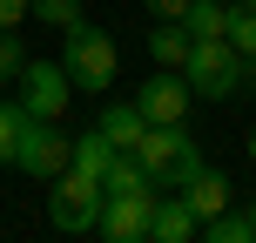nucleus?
<instances>
[{
	"label": "nucleus",
	"instance_id": "nucleus-1",
	"mask_svg": "<svg viewBox=\"0 0 256 243\" xmlns=\"http://www.w3.org/2000/svg\"><path fill=\"white\" fill-rule=\"evenodd\" d=\"M135 162L155 176V189H182V182L202 169V149L189 142L182 122H148V135L135 142Z\"/></svg>",
	"mask_w": 256,
	"mask_h": 243
},
{
	"label": "nucleus",
	"instance_id": "nucleus-2",
	"mask_svg": "<svg viewBox=\"0 0 256 243\" xmlns=\"http://www.w3.org/2000/svg\"><path fill=\"white\" fill-rule=\"evenodd\" d=\"M182 81H189L196 102H222V95L243 88V54L230 48V34L222 41H196L189 61H182Z\"/></svg>",
	"mask_w": 256,
	"mask_h": 243
},
{
	"label": "nucleus",
	"instance_id": "nucleus-3",
	"mask_svg": "<svg viewBox=\"0 0 256 243\" xmlns=\"http://www.w3.org/2000/svg\"><path fill=\"white\" fill-rule=\"evenodd\" d=\"M61 68H68V81H74V88L108 95V81H115V41H108L102 27L74 21V27H68V48H61Z\"/></svg>",
	"mask_w": 256,
	"mask_h": 243
},
{
	"label": "nucleus",
	"instance_id": "nucleus-4",
	"mask_svg": "<svg viewBox=\"0 0 256 243\" xmlns=\"http://www.w3.org/2000/svg\"><path fill=\"white\" fill-rule=\"evenodd\" d=\"M48 216H54V230H68V236L94 230V216H102V176H88V169L68 162L61 176H54V203H48Z\"/></svg>",
	"mask_w": 256,
	"mask_h": 243
},
{
	"label": "nucleus",
	"instance_id": "nucleus-5",
	"mask_svg": "<svg viewBox=\"0 0 256 243\" xmlns=\"http://www.w3.org/2000/svg\"><path fill=\"white\" fill-rule=\"evenodd\" d=\"M68 155H74V142L61 135L54 122H40V115H27V135H20V155H14V169L20 176H34V182H54L68 169Z\"/></svg>",
	"mask_w": 256,
	"mask_h": 243
},
{
	"label": "nucleus",
	"instance_id": "nucleus-6",
	"mask_svg": "<svg viewBox=\"0 0 256 243\" xmlns=\"http://www.w3.org/2000/svg\"><path fill=\"white\" fill-rule=\"evenodd\" d=\"M68 95H74L68 68H61V61H34V54H27V68H20V108H27V115L54 122V115L68 108Z\"/></svg>",
	"mask_w": 256,
	"mask_h": 243
},
{
	"label": "nucleus",
	"instance_id": "nucleus-7",
	"mask_svg": "<svg viewBox=\"0 0 256 243\" xmlns=\"http://www.w3.org/2000/svg\"><path fill=\"white\" fill-rule=\"evenodd\" d=\"M155 196H162V189H148V196H102L94 230H102L108 243H142V236H148V216H155Z\"/></svg>",
	"mask_w": 256,
	"mask_h": 243
},
{
	"label": "nucleus",
	"instance_id": "nucleus-8",
	"mask_svg": "<svg viewBox=\"0 0 256 243\" xmlns=\"http://www.w3.org/2000/svg\"><path fill=\"white\" fill-rule=\"evenodd\" d=\"M135 102H142V115H148V122H182L196 95H189V81H182V68H162L155 81H142Z\"/></svg>",
	"mask_w": 256,
	"mask_h": 243
},
{
	"label": "nucleus",
	"instance_id": "nucleus-9",
	"mask_svg": "<svg viewBox=\"0 0 256 243\" xmlns=\"http://www.w3.org/2000/svg\"><path fill=\"white\" fill-rule=\"evenodd\" d=\"M196 230H202V216H196V209H189V196H155V216H148V236L155 243H189Z\"/></svg>",
	"mask_w": 256,
	"mask_h": 243
},
{
	"label": "nucleus",
	"instance_id": "nucleus-10",
	"mask_svg": "<svg viewBox=\"0 0 256 243\" xmlns=\"http://www.w3.org/2000/svg\"><path fill=\"white\" fill-rule=\"evenodd\" d=\"M182 196H189V209H196V216L209 223V216H222V209H230V176L202 162V169H196L189 182H182Z\"/></svg>",
	"mask_w": 256,
	"mask_h": 243
},
{
	"label": "nucleus",
	"instance_id": "nucleus-11",
	"mask_svg": "<svg viewBox=\"0 0 256 243\" xmlns=\"http://www.w3.org/2000/svg\"><path fill=\"white\" fill-rule=\"evenodd\" d=\"M102 135L115 142V149H128V155H135V142L148 135V115H142V102H115V108L102 115Z\"/></svg>",
	"mask_w": 256,
	"mask_h": 243
},
{
	"label": "nucleus",
	"instance_id": "nucleus-12",
	"mask_svg": "<svg viewBox=\"0 0 256 243\" xmlns=\"http://www.w3.org/2000/svg\"><path fill=\"white\" fill-rule=\"evenodd\" d=\"M148 189H155V176H148V169H142L128 149L108 162V176H102V196H148Z\"/></svg>",
	"mask_w": 256,
	"mask_h": 243
},
{
	"label": "nucleus",
	"instance_id": "nucleus-13",
	"mask_svg": "<svg viewBox=\"0 0 256 243\" xmlns=\"http://www.w3.org/2000/svg\"><path fill=\"white\" fill-rule=\"evenodd\" d=\"M189 48H196V41H189V27H182V21H155V34H148L155 68H182V61H189Z\"/></svg>",
	"mask_w": 256,
	"mask_h": 243
},
{
	"label": "nucleus",
	"instance_id": "nucleus-14",
	"mask_svg": "<svg viewBox=\"0 0 256 243\" xmlns=\"http://www.w3.org/2000/svg\"><path fill=\"white\" fill-rule=\"evenodd\" d=\"M182 27H189V41H222L230 34V7H222V0H189Z\"/></svg>",
	"mask_w": 256,
	"mask_h": 243
},
{
	"label": "nucleus",
	"instance_id": "nucleus-15",
	"mask_svg": "<svg viewBox=\"0 0 256 243\" xmlns=\"http://www.w3.org/2000/svg\"><path fill=\"white\" fill-rule=\"evenodd\" d=\"M115 155H122V149L102 135V128H94V135H81V142H74V155H68V162L88 169V176H108V162H115Z\"/></svg>",
	"mask_w": 256,
	"mask_h": 243
},
{
	"label": "nucleus",
	"instance_id": "nucleus-16",
	"mask_svg": "<svg viewBox=\"0 0 256 243\" xmlns=\"http://www.w3.org/2000/svg\"><path fill=\"white\" fill-rule=\"evenodd\" d=\"M20 135H27V108L20 102H0V162L14 169V155H20Z\"/></svg>",
	"mask_w": 256,
	"mask_h": 243
},
{
	"label": "nucleus",
	"instance_id": "nucleus-17",
	"mask_svg": "<svg viewBox=\"0 0 256 243\" xmlns=\"http://www.w3.org/2000/svg\"><path fill=\"white\" fill-rule=\"evenodd\" d=\"M230 48L256 54V0H230Z\"/></svg>",
	"mask_w": 256,
	"mask_h": 243
},
{
	"label": "nucleus",
	"instance_id": "nucleus-18",
	"mask_svg": "<svg viewBox=\"0 0 256 243\" xmlns=\"http://www.w3.org/2000/svg\"><path fill=\"white\" fill-rule=\"evenodd\" d=\"M202 230L216 236V243H256V223H250V216H236V209H222V216H209Z\"/></svg>",
	"mask_w": 256,
	"mask_h": 243
},
{
	"label": "nucleus",
	"instance_id": "nucleus-19",
	"mask_svg": "<svg viewBox=\"0 0 256 243\" xmlns=\"http://www.w3.org/2000/svg\"><path fill=\"white\" fill-rule=\"evenodd\" d=\"M27 14H34V21H48V27H61V34H68V27L81 21V0H27Z\"/></svg>",
	"mask_w": 256,
	"mask_h": 243
},
{
	"label": "nucleus",
	"instance_id": "nucleus-20",
	"mask_svg": "<svg viewBox=\"0 0 256 243\" xmlns=\"http://www.w3.org/2000/svg\"><path fill=\"white\" fill-rule=\"evenodd\" d=\"M20 68H27V41L14 27H0V81H20Z\"/></svg>",
	"mask_w": 256,
	"mask_h": 243
},
{
	"label": "nucleus",
	"instance_id": "nucleus-21",
	"mask_svg": "<svg viewBox=\"0 0 256 243\" xmlns=\"http://www.w3.org/2000/svg\"><path fill=\"white\" fill-rule=\"evenodd\" d=\"M148 14H155V21H182V14H189V0H148Z\"/></svg>",
	"mask_w": 256,
	"mask_h": 243
},
{
	"label": "nucleus",
	"instance_id": "nucleus-22",
	"mask_svg": "<svg viewBox=\"0 0 256 243\" xmlns=\"http://www.w3.org/2000/svg\"><path fill=\"white\" fill-rule=\"evenodd\" d=\"M27 21V0H0V27H20Z\"/></svg>",
	"mask_w": 256,
	"mask_h": 243
},
{
	"label": "nucleus",
	"instance_id": "nucleus-23",
	"mask_svg": "<svg viewBox=\"0 0 256 243\" xmlns=\"http://www.w3.org/2000/svg\"><path fill=\"white\" fill-rule=\"evenodd\" d=\"M250 162H256V135H250Z\"/></svg>",
	"mask_w": 256,
	"mask_h": 243
},
{
	"label": "nucleus",
	"instance_id": "nucleus-24",
	"mask_svg": "<svg viewBox=\"0 0 256 243\" xmlns=\"http://www.w3.org/2000/svg\"><path fill=\"white\" fill-rule=\"evenodd\" d=\"M250 223H256V203H250Z\"/></svg>",
	"mask_w": 256,
	"mask_h": 243
}]
</instances>
